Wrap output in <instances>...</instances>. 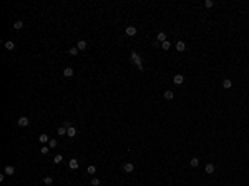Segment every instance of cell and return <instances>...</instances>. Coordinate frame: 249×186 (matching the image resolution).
I'll list each match as a JSON object with an SVG mask.
<instances>
[{
  "mask_svg": "<svg viewBox=\"0 0 249 186\" xmlns=\"http://www.w3.org/2000/svg\"><path fill=\"white\" fill-rule=\"evenodd\" d=\"M131 58L135 60V63H136V66H138V70H143V63H141V58L138 57V53H136V52H131Z\"/></svg>",
  "mask_w": 249,
  "mask_h": 186,
  "instance_id": "6da1fadb",
  "label": "cell"
},
{
  "mask_svg": "<svg viewBox=\"0 0 249 186\" xmlns=\"http://www.w3.org/2000/svg\"><path fill=\"white\" fill-rule=\"evenodd\" d=\"M28 123H30V120H28L27 116H20V118L17 120V125L18 126H28Z\"/></svg>",
  "mask_w": 249,
  "mask_h": 186,
  "instance_id": "7a4b0ae2",
  "label": "cell"
},
{
  "mask_svg": "<svg viewBox=\"0 0 249 186\" xmlns=\"http://www.w3.org/2000/svg\"><path fill=\"white\" fill-rule=\"evenodd\" d=\"M73 73H75V71H73V68H72V66H66L65 70H63V77L72 78V77H73Z\"/></svg>",
  "mask_w": 249,
  "mask_h": 186,
  "instance_id": "3957f363",
  "label": "cell"
},
{
  "mask_svg": "<svg viewBox=\"0 0 249 186\" xmlns=\"http://www.w3.org/2000/svg\"><path fill=\"white\" fill-rule=\"evenodd\" d=\"M68 166H70V170H78V166H80V163H78L77 159L73 158V159H70V161H68Z\"/></svg>",
  "mask_w": 249,
  "mask_h": 186,
  "instance_id": "277c9868",
  "label": "cell"
},
{
  "mask_svg": "<svg viewBox=\"0 0 249 186\" xmlns=\"http://www.w3.org/2000/svg\"><path fill=\"white\" fill-rule=\"evenodd\" d=\"M86 47H88V43H86L85 40H78L77 42V48L78 50H86Z\"/></svg>",
  "mask_w": 249,
  "mask_h": 186,
  "instance_id": "5b68a950",
  "label": "cell"
},
{
  "mask_svg": "<svg viewBox=\"0 0 249 186\" xmlns=\"http://www.w3.org/2000/svg\"><path fill=\"white\" fill-rule=\"evenodd\" d=\"M66 135H68V136H70V138L77 136V128H75V126H70V128L66 130Z\"/></svg>",
  "mask_w": 249,
  "mask_h": 186,
  "instance_id": "8992f818",
  "label": "cell"
},
{
  "mask_svg": "<svg viewBox=\"0 0 249 186\" xmlns=\"http://www.w3.org/2000/svg\"><path fill=\"white\" fill-rule=\"evenodd\" d=\"M176 50L178 52H184V50H186V43H184L183 40H179V42L176 43Z\"/></svg>",
  "mask_w": 249,
  "mask_h": 186,
  "instance_id": "52a82bcc",
  "label": "cell"
},
{
  "mask_svg": "<svg viewBox=\"0 0 249 186\" xmlns=\"http://www.w3.org/2000/svg\"><path fill=\"white\" fill-rule=\"evenodd\" d=\"M3 173H5V175H8V176H12L13 173H15V168L8 164V166H5V170H3Z\"/></svg>",
  "mask_w": 249,
  "mask_h": 186,
  "instance_id": "ba28073f",
  "label": "cell"
},
{
  "mask_svg": "<svg viewBox=\"0 0 249 186\" xmlns=\"http://www.w3.org/2000/svg\"><path fill=\"white\" fill-rule=\"evenodd\" d=\"M126 35H128V37L136 35V27H126Z\"/></svg>",
  "mask_w": 249,
  "mask_h": 186,
  "instance_id": "9c48e42d",
  "label": "cell"
},
{
  "mask_svg": "<svg viewBox=\"0 0 249 186\" xmlns=\"http://www.w3.org/2000/svg\"><path fill=\"white\" fill-rule=\"evenodd\" d=\"M123 170L126 171V173H131V171L135 170V166H133V163H125V166H123Z\"/></svg>",
  "mask_w": 249,
  "mask_h": 186,
  "instance_id": "30bf717a",
  "label": "cell"
},
{
  "mask_svg": "<svg viewBox=\"0 0 249 186\" xmlns=\"http://www.w3.org/2000/svg\"><path fill=\"white\" fill-rule=\"evenodd\" d=\"M38 141H40V143H47V141H50L48 135H47V133H42V135L38 136Z\"/></svg>",
  "mask_w": 249,
  "mask_h": 186,
  "instance_id": "8fae6325",
  "label": "cell"
},
{
  "mask_svg": "<svg viewBox=\"0 0 249 186\" xmlns=\"http://www.w3.org/2000/svg\"><path fill=\"white\" fill-rule=\"evenodd\" d=\"M183 80H184V78H183V75H174V78H173V82L176 83V85H181Z\"/></svg>",
  "mask_w": 249,
  "mask_h": 186,
  "instance_id": "7c38bea8",
  "label": "cell"
},
{
  "mask_svg": "<svg viewBox=\"0 0 249 186\" xmlns=\"http://www.w3.org/2000/svg\"><path fill=\"white\" fill-rule=\"evenodd\" d=\"M204 170H206V173H209V175H213V173H214V164L208 163V164H206V168H204Z\"/></svg>",
  "mask_w": 249,
  "mask_h": 186,
  "instance_id": "4fadbf2b",
  "label": "cell"
},
{
  "mask_svg": "<svg viewBox=\"0 0 249 186\" xmlns=\"http://www.w3.org/2000/svg\"><path fill=\"white\" fill-rule=\"evenodd\" d=\"M231 85H232V82L229 78H224V80H222V88H231Z\"/></svg>",
  "mask_w": 249,
  "mask_h": 186,
  "instance_id": "5bb4252c",
  "label": "cell"
},
{
  "mask_svg": "<svg viewBox=\"0 0 249 186\" xmlns=\"http://www.w3.org/2000/svg\"><path fill=\"white\" fill-rule=\"evenodd\" d=\"M13 28H15V30H22V28H23V22H22V20H17V22L13 23Z\"/></svg>",
  "mask_w": 249,
  "mask_h": 186,
  "instance_id": "9a60e30c",
  "label": "cell"
},
{
  "mask_svg": "<svg viewBox=\"0 0 249 186\" xmlns=\"http://www.w3.org/2000/svg\"><path fill=\"white\" fill-rule=\"evenodd\" d=\"M86 173H90V175H95V173H96V166H95V164H90L88 168H86Z\"/></svg>",
  "mask_w": 249,
  "mask_h": 186,
  "instance_id": "2e32d148",
  "label": "cell"
},
{
  "mask_svg": "<svg viewBox=\"0 0 249 186\" xmlns=\"http://www.w3.org/2000/svg\"><path fill=\"white\" fill-rule=\"evenodd\" d=\"M5 48L7 50H13L15 48V43H13L12 40H8V42H5Z\"/></svg>",
  "mask_w": 249,
  "mask_h": 186,
  "instance_id": "e0dca14e",
  "label": "cell"
},
{
  "mask_svg": "<svg viewBox=\"0 0 249 186\" xmlns=\"http://www.w3.org/2000/svg\"><path fill=\"white\" fill-rule=\"evenodd\" d=\"M156 38H158V40L161 42V43H163V42H166V33L160 32V33H158V37H156Z\"/></svg>",
  "mask_w": 249,
  "mask_h": 186,
  "instance_id": "ac0fdd59",
  "label": "cell"
},
{
  "mask_svg": "<svg viewBox=\"0 0 249 186\" xmlns=\"http://www.w3.org/2000/svg\"><path fill=\"white\" fill-rule=\"evenodd\" d=\"M173 96H174V93H173L171 90H168V92H165V98H166V100H173Z\"/></svg>",
  "mask_w": 249,
  "mask_h": 186,
  "instance_id": "d6986e66",
  "label": "cell"
},
{
  "mask_svg": "<svg viewBox=\"0 0 249 186\" xmlns=\"http://www.w3.org/2000/svg\"><path fill=\"white\" fill-rule=\"evenodd\" d=\"M43 183H45V185H52V183H53V178H52V176H45V178H43Z\"/></svg>",
  "mask_w": 249,
  "mask_h": 186,
  "instance_id": "ffe728a7",
  "label": "cell"
},
{
  "mask_svg": "<svg viewBox=\"0 0 249 186\" xmlns=\"http://www.w3.org/2000/svg\"><path fill=\"white\" fill-rule=\"evenodd\" d=\"M78 52H80V50H78L77 47H72V48H70V52H68V53H70V55H73V57H77V55H78Z\"/></svg>",
  "mask_w": 249,
  "mask_h": 186,
  "instance_id": "44dd1931",
  "label": "cell"
},
{
  "mask_svg": "<svg viewBox=\"0 0 249 186\" xmlns=\"http://www.w3.org/2000/svg\"><path fill=\"white\" fill-rule=\"evenodd\" d=\"M56 135H66V128L65 126H60V128L56 130Z\"/></svg>",
  "mask_w": 249,
  "mask_h": 186,
  "instance_id": "7402d4cb",
  "label": "cell"
},
{
  "mask_svg": "<svg viewBox=\"0 0 249 186\" xmlns=\"http://www.w3.org/2000/svg\"><path fill=\"white\" fill-rule=\"evenodd\" d=\"M61 159H63V156H61V155H56L55 158H53V163L58 164V163H61Z\"/></svg>",
  "mask_w": 249,
  "mask_h": 186,
  "instance_id": "603a6c76",
  "label": "cell"
},
{
  "mask_svg": "<svg viewBox=\"0 0 249 186\" xmlns=\"http://www.w3.org/2000/svg\"><path fill=\"white\" fill-rule=\"evenodd\" d=\"M161 47H163V50H169V48H171V43L166 40V42H163V45H161Z\"/></svg>",
  "mask_w": 249,
  "mask_h": 186,
  "instance_id": "cb8c5ba5",
  "label": "cell"
},
{
  "mask_svg": "<svg viewBox=\"0 0 249 186\" xmlns=\"http://www.w3.org/2000/svg\"><path fill=\"white\" fill-rule=\"evenodd\" d=\"M198 164H199V159H198V158H193V159H191V166H193V168H196Z\"/></svg>",
  "mask_w": 249,
  "mask_h": 186,
  "instance_id": "d4e9b609",
  "label": "cell"
},
{
  "mask_svg": "<svg viewBox=\"0 0 249 186\" xmlns=\"http://www.w3.org/2000/svg\"><path fill=\"white\" fill-rule=\"evenodd\" d=\"M56 145H58V143H56V140H50V141H48V146H50V148H55Z\"/></svg>",
  "mask_w": 249,
  "mask_h": 186,
  "instance_id": "484cf974",
  "label": "cell"
},
{
  "mask_svg": "<svg viewBox=\"0 0 249 186\" xmlns=\"http://www.w3.org/2000/svg\"><path fill=\"white\" fill-rule=\"evenodd\" d=\"M204 5L208 7V8H211V7L214 5V2H213V0H206V2H204Z\"/></svg>",
  "mask_w": 249,
  "mask_h": 186,
  "instance_id": "4316f807",
  "label": "cell"
},
{
  "mask_svg": "<svg viewBox=\"0 0 249 186\" xmlns=\"http://www.w3.org/2000/svg\"><path fill=\"white\" fill-rule=\"evenodd\" d=\"M100 185V180H98V178H93V180H91V186H98Z\"/></svg>",
  "mask_w": 249,
  "mask_h": 186,
  "instance_id": "83f0119b",
  "label": "cell"
},
{
  "mask_svg": "<svg viewBox=\"0 0 249 186\" xmlns=\"http://www.w3.org/2000/svg\"><path fill=\"white\" fill-rule=\"evenodd\" d=\"M48 151H50V148H48V146H42V153H43V155H47Z\"/></svg>",
  "mask_w": 249,
  "mask_h": 186,
  "instance_id": "f1b7e54d",
  "label": "cell"
},
{
  "mask_svg": "<svg viewBox=\"0 0 249 186\" xmlns=\"http://www.w3.org/2000/svg\"><path fill=\"white\" fill-rule=\"evenodd\" d=\"M63 126H65L66 130H68V128H70V126H72V123H70V121H65V123H63Z\"/></svg>",
  "mask_w": 249,
  "mask_h": 186,
  "instance_id": "f546056e",
  "label": "cell"
}]
</instances>
